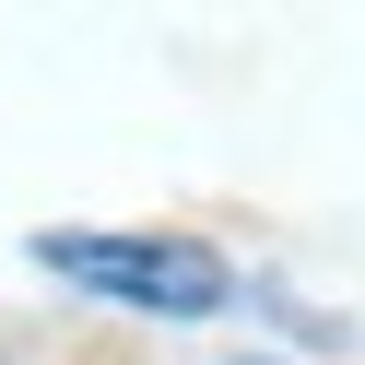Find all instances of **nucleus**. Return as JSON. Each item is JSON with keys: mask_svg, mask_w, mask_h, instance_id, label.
Instances as JSON below:
<instances>
[{"mask_svg": "<svg viewBox=\"0 0 365 365\" xmlns=\"http://www.w3.org/2000/svg\"><path fill=\"white\" fill-rule=\"evenodd\" d=\"M24 259L48 283L95 294V307H130V318H224L247 294V271L200 236H153V224H36Z\"/></svg>", "mask_w": 365, "mask_h": 365, "instance_id": "nucleus-1", "label": "nucleus"}, {"mask_svg": "<svg viewBox=\"0 0 365 365\" xmlns=\"http://www.w3.org/2000/svg\"><path fill=\"white\" fill-rule=\"evenodd\" d=\"M236 365H283V354H236Z\"/></svg>", "mask_w": 365, "mask_h": 365, "instance_id": "nucleus-2", "label": "nucleus"}]
</instances>
